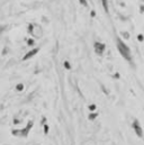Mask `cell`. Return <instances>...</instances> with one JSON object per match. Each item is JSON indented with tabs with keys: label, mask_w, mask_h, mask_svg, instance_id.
I'll list each match as a JSON object with an SVG mask.
<instances>
[{
	"label": "cell",
	"mask_w": 144,
	"mask_h": 145,
	"mask_svg": "<svg viewBox=\"0 0 144 145\" xmlns=\"http://www.w3.org/2000/svg\"><path fill=\"white\" fill-rule=\"evenodd\" d=\"M116 45H117V48H118V51H119V53L122 54V56H123L124 58L128 60V61H131V58H132V55H131V49L128 48V46H127L126 44L122 41V38H117Z\"/></svg>",
	"instance_id": "obj_1"
},
{
	"label": "cell",
	"mask_w": 144,
	"mask_h": 145,
	"mask_svg": "<svg viewBox=\"0 0 144 145\" xmlns=\"http://www.w3.org/2000/svg\"><path fill=\"white\" fill-rule=\"evenodd\" d=\"M33 127V122L30 120V122H28V124H27V126L24 129H21V131H19V136L21 137H27V135H28V133H29L30 128Z\"/></svg>",
	"instance_id": "obj_2"
},
{
	"label": "cell",
	"mask_w": 144,
	"mask_h": 145,
	"mask_svg": "<svg viewBox=\"0 0 144 145\" xmlns=\"http://www.w3.org/2000/svg\"><path fill=\"white\" fill-rule=\"evenodd\" d=\"M95 51H96L97 54L103 55L104 51H105V44L100 43V42H96V43H95Z\"/></svg>",
	"instance_id": "obj_3"
},
{
	"label": "cell",
	"mask_w": 144,
	"mask_h": 145,
	"mask_svg": "<svg viewBox=\"0 0 144 145\" xmlns=\"http://www.w3.org/2000/svg\"><path fill=\"white\" fill-rule=\"evenodd\" d=\"M133 128H134V131H135V134L137 135L138 137H142L143 136V132H142V127L140 126V124H138L137 120H135V122L133 123Z\"/></svg>",
	"instance_id": "obj_4"
},
{
	"label": "cell",
	"mask_w": 144,
	"mask_h": 145,
	"mask_svg": "<svg viewBox=\"0 0 144 145\" xmlns=\"http://www.w3.org/2000/svg\"><path fill=\"white\" fill-rule=\"evenodd\" d=\"M38 51H39V48L38 47H36V48H33V49H30L29 52H27L26 54H25V56L23 58V60L24 61H26V60H28V58H33L34 55H36L38 53Z\"/></svg>",
	"instance_id": "obj_5"
},
{
	"label": "cell",
	"mask_w": 144,
	"mask_h": 145,
	"mask_svg": "<svg viewBox=\"0 0 144 145\" xmlns=\"http://www.w3.org/2000/svg\"><path fill=\"white\" fill-rule=\"evenodd\" d=\"M101 2H103V6H104L105 11L108 12V2H107V0H101Z\"/></svg>",
	"instance_id": "obj_6"
},
{
	"label": "cell",
	"mask_w": 144,
	"mask_h": 145,
	"mask_svg": "<svg viewBox=\"0 0 144 145\" xmlns=\"http://www.w3.org/2000/svg\"><path fill=\"white\" fill-rule=\"evenodd\" d=\"M16 90H17V91H23L24 90V84L23 83H18L17 86H16Z\"/></svg>",
	"instance_id": "obj_7"
},
{
	"label": "cell",
	"mask_w": 144,
	"mask_h": 145,
	"mask_svg": "<svg viewBox=\"0 0 144 145\" xmlns=\"http://www.w3.org/2000/svg\"><path fill=\"white\" fill-rule=\"evenodd\" d=\"M79 2L81 3L82 6H85V7L88 6V2H87V0H79Z\"/></svg>",
	"instance_id": "obj_8"
},
{
	"label": "cell",
	"mask_w": 144,
	"mask_h": 145,
	"mask_svg": "<svg viewBox=\"0 0 144 145\" xmlns=\"http://www.w3.org/2000/svg\"><path fill=\"white\" fill-rule=\"evenodd\" d=\"M64 67H65V69H70V68H71L68 61H65V62H64Z\"/></svg>",
	"instance_id": "obj_9"
},
{
	"label": "cell",
	"mask_w": 144,
	"mask_h": 145,
	"mask_svg": "<svg viewBox=\"0 0 144 145\" xmlns=\"http://www.w3.org/2000/svg\"><path fill=\"white\" fill-rule=\"evenodd\" d=\"M27 44H28L29 46H32V45H34V41H33V39H28V41H27Z\"/></svg>",
	"instance_id": "obj_10"
},
{
	"label": "cell",
	"mask_w": 144,
	"mask_h": 145,
	"mask_svg": "<svg viewBox=\"0 0 144 145\" xmlns=\"http://www.w3.org/2000/svg\"><path fill=\"white\" fill-rule=\"evenodd\" d=\"M44 133L45 134L48 133V126H47V125H45V126H44Z\"/></svg>",
	"instance_id": "obj_11"
},
{
	"label": "cell",
	"mask_w": 144,
	"mask_h": 145,
	"mask_svg": "<svg viewBox=\"0 0 144 145\" xmlns=\"http://www.w3.org/2000/svg\"><path fill=\"white\" fill-rule=\"evenodd\" d=\"M96 117H97V114H92V115H90V116H89V118H90V119H95Z\"/></svg>",
	"instance_id": "obj_12"
},
{
	"label": "cell",
	"mask_w": 144,
	"mask_h": 145,
	"mask_svg": "<svg viewBox=\"0 0 144 145\" xmlns=\"http://www.w3.org/2000/svg\"><path fill=\"white\" fill-rule=\"evenodd\" d=\"M123 35H124V37H126V38H128V37H129L128 33H123Z\"/></svg>",
	"instance_id": "obj_13"
},
{
	"label": "cell",
	"mask_w": 144,
	"mask_h": 145,
	"mask_svg": "<svg viewBox=\"0 0 144 145\" xmlns=\"http://www.w3.org/2000/svg\"><path fill=\"white\" fill-rule=\"evenodd\" d=\"M95 109H96V106H95V105L90 106V110H95Z\"/></svg>",
	"instance_id": "obj_14"
},
{
	"label": "cell",
	"mask_w": 144,
	"mask_h": 145,
	"mask_svg": "<svg viewBox=\"0 0 144 145\" xmlns=\"http://www.w3.org/2000/svg\"><path fill=\"white\" fill-rule=\"evenodd\" d=\"M138 39H140V41H143V36H142V35H140V36H138Z\"/></svg>",
	"instance_id": "obj_15"
}]
</instances>
